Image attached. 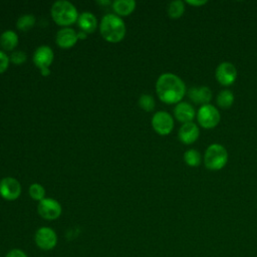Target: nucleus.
Instances as JSON below:
<instances>
[{
  "mask_svg": "<svg viewBox=\"0 0 257 257\" xmlns=\"http://www.w3.org/2000/svg\"><path fill=\"white\" fill-rule=\"evenodd\" d=\"M156 91L159 98L168 104L179 103L186 92L184 81L174 73H163L156 82Z\"/></svg>",
  "mask_w": 257,
  "mask_h": 257,
  "instance_id": "nucleus-1",
  "label": "nucleus"
},
{
  "mask_svg": "<svg viewBox=\"0 0 257 257\" xmlns=\"http://www.w3.org/2000/svg\"><path fill=\"white\" fill-rule=\"evenodd\" d=\"M101 36L108 42H119L125 35L123 21L114 14H106L102 17L99 26Z\"/></svg>",
  "mask_w": 257,
  "mask_h": 257,
  "instance_id": "nucleus-2",
  "label": "nucleus"
},
{
  "mask_svg": "<svg viewBox=\"0 0 257 257\" xmlns=\"http://www.w3.org/2000/svg\"><path fill=\"white\" fill-rule=\"evenodd\" d=\"M51 16L54 22L60 26H68L78 19L76 8L68 1H56L51 7Z\"/></svg>",
  "mask_w": 257,
  "mask_h": 257,
  "instance_id": "nucleus-3",
  "label": "nucleus"
},
{
  "mask_svg": "<svg viewBox=\"0 0 257 257\" xmlns=\"http://www.w3.org/2000/svg\"><path fill=\"white\" fill-rule=\"evenodd\" d=\"M228 161L227 150L220 144H212L209 146L204 155V164L208 170L219 171Z\"/></svg>",
  "mask_w": 257,
  "mask_h": 257,
  "instance_id": "nucleus-4",
  "label": "nucleus"
},
{
  "mask_svg": "<svg viewBox=\"0 0 257 257\" xmlns=\"http://www.w3.org/2000/svg\"><path fill=\"white\" fill-rule=\"evenodd\" d=\"M220 113L212 104L202 105L197 112V119L200 125L204 128H213L220 121Z\"/></svg>",
  "mask_w": 257,
  "mask_h": 257,
  "instance_id": "nucleus-5",
  "label": "nucleus"
},
{
  "mask_svg": "<svg viewBox=\"0 0 257 257\" xmlns=\"http://www.w3.org/2000/svg\"><path fill=\"white\" fill-rule=\"evenodd\" d=\"M34 241L36 246L43 250H52L57 244V235L50 227H41L37 229L34 235Z\"/></svg>",
  "mask_w": 257,
  "mask_h": 257,
  "instance_id": "nucleus-6",
  "label": "nucleus"
},
{
  "mask_svg": "<svg viewBox=\"0 0 257 257\" xmlns=\"http://www.w3.org/2000/svg\"><path fill=\"white\" fill-rule=\"evenodd\" d=\"M53 60V51L47 45L39 46L33 54L34 64L40 68L41 74L46 76L49 74V65Z\"/></svg>",
  "mask_w": 257,
  "mask_h": 257,
  "instance_id": "nucleus-7",
  "label": "nucleus"
},
{
  "mask_svg": "<svg viewBox=\"0 0 257 257\" xmlns=\"http://www.w3.org/2000/svg\"><path fill=\"white\" fill-rule=\"evenodd\" d=\"M215 77L220 84L225 86L231 85L236 80L237 69L232 62L223 61L217 66Z\"/></svg>",
  "mask_w": 257,
  "mask_h": 257,
  "instance_id": "nucleus-8",
  "label": "nucleus"
},
{
  "mask_svg": "<svg viewBox=\"0 0 257 257\" xmlns=\"http://www.w3.org/2000/svg\"><path fill=\"white\" fill-rule=\"evenodd\" d=\"M152 125H153V128L159 135L166 136L172 132L174 127V120L172 115L169 112L165 110H160L153 115Z\"/></svg>",
  "mask_w": 257,
  "mask_h": 257,
  "instance_id": "nucleus-9",
  "label": "nucleus"
},
{
  "mask_svg": "<svg viewBox=\"0 0 257 257\" xmlns=\"http://www.w3.org/2000/svg\"><path fill=\"white\" fill-rule=\"evenodd\" d=\"M38 214L45 220H55L61 215L60 204L51 198H44L37 206Z\"/></svg>",
  "mask_w": 257,
  "mask_h": 257,
  "instance_id": "nucleus-10",
  "label": "nucleus"
},
{
  "mask_svg": "<svg viewBox=\"0 0 257 257\" xmlns=\"http://www.w3.org/2000/svg\"><path fill=\"white\" fill-rule=\"evenodd\" d=\"M21 194V186L19 182L11 177L4 178L0 181V195L7 201L16 200Z\"/></svg>",
  "mask_w": 257,
  "mask_h": 257,
  "instance_id": "nucleus-11",
  "label": "nucleus"
},
{
  "mask_svg": "<svg viewBox=\"0 0 257 257\" xmlns=\"http://www.w3.org/2000/svg\"><path fill=\"white\" fill-rule=\"evenodd\" d=\"M199 135H200L199 127L193 121L183 123V125L180 127L178 133L179 140L185 145H190L195 143L198 140Z\"/></svg>",
  "mask_w": 257,
  "mask_h": 257,
  "instance_id": "nucleus-12",
  "label": "nucleus"
},
{
  "mask_svg": "<svg viewBox=\"0 0 257 257\" xmlns=\"http://www.w3.org/2000/svg\"><path fill=\"white\" fill-rule=\"evenodd\" d=\"M188 95L192 101L195 103L201 104H208L209 101L212 99V91L208 86H192L189 91Z\"/></svg>",
  "mask_w": 257,
  "mask_h": 257,
  "instance_id": "nucleus-13",
  "label": "nucleus"
},
{
  "mask_svg": "<svg viewBox=\"0 0 257 257\" xmlns=\"http://www.w3.org/2000/svg\"><path fill=\"white\" fill-rule=\"evenodd\" d=\"M78 40L77 33L68 27L60 29L56 34V43L61 48H70Z\"/></svg>",
  "mask_w": 257,
  "mask_h": 257,
  "instance_id": "nucleus-14",
  "label": "nucleus"
},
{
  "mask_svg": "<svg viewBox=\"0 0 257 257\" xmlns=\"http://www.w3.org/2000/svg\"><path fill=\"white\" fill-rule=\"evenodd\" d=\"M174 115L183 123L190 122L195 116V109L189 102H179L174 108Z\"/></svg>",
  "mask_w": 257,
  "mask_h": 257,
  "instance_id": "nucleus-15",
  "label": "nucleus"
},
{
  "mask_svg": "<svg viewBox=\"0 0 257 257\" xmlns=\"http://www.w3.org/2000/svg\"><path fill=\"white\" fill-rule=\"evenodd\" d=\"M77 23L79 28L84 33H92L96 29L97 21L95 16L89 12H83L78 16Z\"/></svg>",
  "mask_w": 257,
  "mask_h": 257,
  "instance_id": "nucleus-16",
  "label": "nucleus"
},
{
  "mask_svg": "<svg viewBox=\"0 0 257 257\" xmlns=\"http://www.w3.org/2000/svg\"><path fill=\"white\" fill-rule=\"evenodd\" d=\"M114 12L121 16L131 14L136 8V2L134 0H115L112 3Z\"/></svg>",
  "mask_w": 257,
  "mask_h": 257,
  "instance_id": "nucleus-17",
  "label": "nucleus"
},
{
  "mask_svg": "<svg viewBox=\"0 0 257 257\" xmlns=\"http://www.w3.org/2000/svg\"><path fill=\"white\" fill-rule=\"evenodd\" d=\"M18 44V36L12 30H6L0 36V46L5 50H12Z\"/></svg>",
  "mask_w": 257,
  "mask_h": 257,
  "instance_id": "nucleus-18",
  "label": "nucleus"
},
{
  "mask_svg": "<svg viewBox=\"0 0 257 257\" xmlns=\"http://www.w3.org/2000/svg\"><path fill=\"white\" fill-rule=\"evenodd\" d=\"M217 104L222 108H229L234 102V94L228 89H223L217 96Z\"/></svg>",
  "mask_w": 257,
  "mask_h": 257,
  "instance_id": "nucleus-19",
  "label": "nucleus"
},
{
  "mask_svg": "<svg viewBox=\"0 0 257 257\" xmlns=\"http://www.w3.org/2000/svg\"><path fill=\"white\" fill-rule=\"evenodd\" d=\"M184 11H185V5H184V2L181 0L172 1L168 6V14L173 19L180 18L183 15Z\"/></svg>",
  "mask_w": 257,
  "mask_h": 257,
  "instance_id": "nucleus-20",
  "label": "nucleus"
},
{
  "mask_svg": "<svg viewBox=\"0 0 257 257\" xmlns=\"http://www.w3.org/2000/svg\"><path fill=\"white\" fill-rule=\"evenodd\" d=\"M184 161L190 167H197L201 163L200 153L195 149H190L185 152Z\"/></svg>",
  "mask_w": 257,
  "mask_h": 257,
  "instance_id": "nucleus-21",
  "label": "nucleus"
},
{
  "mask_svg": "<svg viewBox=\"0 0 257 257\" xmlns=\"http://www.w3.org/2000/svg\"><path fill=\"white\" fill-rule=\"evenodd\" d=\"M35 23V17L32 14H25L19 17L17 20V28L21 31H27L33 27Z\"/></svg>",
  "mask_w": 257,
  "mask_h": 257,
  "instance_id": "nucleus-22",
  "label": "nucleus"
},
{
  "mask_svg": "<svg viewBox=\"0 0 257 257\" xmlns=\"http://www.w3.org/2000/svg\"><path fill=\"white\" fill-rule=\"evenodd\" d=\"M139 105L146 111H152L155 108V99L151 94H142L139 98Z\"/></svg>",
  "mask_w": 257,
  "mask_h": 257,
  "instance_id": "nucleus-23",
  "label": "nucleus"
},
{
  "mask_svg": "<svg viewBox=\"0 0 257 257\" xmlns=\"http://www.w3.org/2000/svg\"><path fill=\"white\" fill-rule=\"evenodd\" d=\"M29 195L33 200L36 201H41L44 199V195H45V190L44 188L40 185V184H32L29 187Z\"/></svg>",
  "mask_w": 257,
  "mask_h": 257,
  "instance_id": "nucleus-24",
  "label": "nucleus"
},
{
  "mask_svg": "<svg viewBox=\"0 0 257 257\" xmlns=\"http://www.w3.org/2000/svg\"><path fill=\"white\" fill-rule=\"evenodd\" d=\"M11 61L16 64V65H19V64H22L25 62L26 60V54L22 51H15L12 53L11 55Z\"/></svg>",
  "mask_w": 257,
  "mask_h": 257,
  "instance_id": "nucleus-25",
  "label": "nucleus"
},
{
  "mask_svg": "<svg viewBox=\"0 0 257 257\" xmlns=\"http://www.w3.org/2000/svg\"><path fill=\"white\" fill-rule=\"evenodd\" d=\"M9 65V58L8 56L3 52L0 51V73H3Z\"/></svg>",
  "mask_w": 257,
  "mask_h": 257,
  "instance_id": "nucleus-26",
  "label": "nucleus"
},
{
  "mask_svg": "<svg viewBox=\"0 0 257 257\" xmlns=\"http://www.w3.org/2000/svg\"><path fill=\"white\" fill-rule=\"evenodd\" d=\"M5 257H28V256L26 255V253L23 250L14 248V249H11L10 251H8V253L6 254Z\"/></svg>",
  "mask_w": 257,
  "mask_h": 257,
  "instance_id": "nucleus-27",
  "label": "nucleus"
},
{
  "mask_svg": "<svg viewBox=\"0 0 257 257\" xmlns=\"http://www.w3.org/2000/svg\"><path fill=\"white\" fill-rule=\"evenodd\" d=\"M186 2L193 6H202L207 3V0H187Z\"/></svg>",
  "mask_w": 257,
  "mask_h": 257,
  "instance_id": "nucleus-28",
  "label": "nucleus"
},
{
  "mask_svg": "<svg viewBox=\"0 0 257 257\" xmlns=\"http://www.w3.org/2000/svg\"><path fill=\"white\" fill-rule=\"evenodd\" d=\"M77 37H78V38H85V37H86V34L81 31V32L77 33Z\"/></svg>",
  "mask_w": 257,
  "mask_h": 257,
  "instance_id": "nucleus-29",
  "label": "nucleus"
}]
</instances>
